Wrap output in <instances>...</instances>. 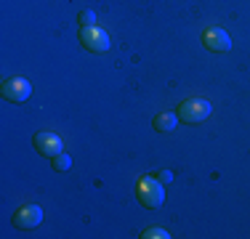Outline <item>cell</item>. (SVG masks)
Here are the masks:
<instances>
[{"instance_id":"6da1fadb","label":"cell","mask_w":250,"mask_h":239,"mask_svg":"<svg viewBox=\"0 0 250 239\" xmlns=\"http://www.w3.org/2000/svg\"><path fill=\"white\" fill-rule=\"evenodd\" d=\"M136 197H139V202H141L144 207H149V210H157V207H163V202H165L163 181L144 176V178L139 181V186H136Z\"/></svg>"},{"instance_id":"7a4b0ae2","label":"cell","mask_w":250,"mask_h":239,"mask_svg":"<svg viewBox=\"0 0 250 239\" xmlns=\"http://www.w3.org/2000/svg\"><path fill=\"white\" fill-rule=\"evenodd\" d=\"M210 112H213V106L205 99H187L178 106V120H184V122H202V120L210 117Z\"/></svg>"},{"instance_id":"3957f363","label":"cell","mask_w":250,"mask_h":239,"mask_svg":"<svg viewBox=\"0 0 250 239\" xmlns=\"http://www.w3.org/2000/svg\"><path fill=\"white\" fill-rule=\"evenodd\" d=\"M80 43L88 48V51H93V53H104V51H109V35L104 32L101 27H83L80 29Z\"/></svg>"},{"instance_id":"277c9868","label":"cell","mask_w":250,"mask_h":239,"mask_svg":"<svg viewBox=\"0 0 250 239\" xmlns=\"http://www.w3.org/2000/svg\"><path fill=\"white\" fill-rule=\"evenodd\" d=\"M32 143H35V149H38L43 157H56V154H62L64 152V143H62V139H59L56 133H51V130H40V133H35V139H32Z\"/></svg>"},{"instance_id":"5b68a950","label":"cell","mask_w":250,"mask_h":239,"mask_svg":"<svg viewBox=\"0 0 250 239\" xmlns=\"http://www.w3.org/2000/svg\"><path fill=\"white\" fill-rule=\"evenodd\" d=\"M29 93H32V85H29V80H24V77H11V80L3 82V96L8 101H14V104L27 101Z\"/></svg>"},{"instance_id":"8992f818","label":"cell","mask_w":250,"mask_h":239,"mask_svg":"<svg viewBox=\"0 0 250 239\" xmlns=\"http://www.w3.org/2000/svg\"><path fill=\"white\" fill-rule=\"evenodd\" d=\"M202 45L208 48V51H216V53H224L231 48V38L224 32L221 27H208L205 32H202Z\"/></svg>"},{"instance_id":"52a82bcc","label":"cell","mask_w":250,"mask_h":239,"mask_svg":"<svg viewBox=\"0 0 250 239\" xmlns=\"http://www.w3.org/2000/svg\"><path fill=\"white\" fill-rule=\"evenodd\" d=\"M40 220H43V210L38 205H24L14 215V226H19V229H38Z\"/></svg>"},{"instance_id":"ba28073f","label":"cell","mask_w":250,"mask_h":239,"mask_svg":"<svg viewBox=\"0 0 250 239\" xmlns=\"http://www.w3.org/2000/svg\"><path fill=\"white\" fill-rule=\"evenodd\" d=\"M178 125V115L173 112H163V115L154 117V130H160V133H170V130H176Z\"/></svg>"},{"instance_id":"9c48e42d","label":"cell","mask_w":250,"mask_h":239,"mask_svg":"<svg viewBox=\"0 0 250 239\" xmlns=\"http://www.w3.org/2000/svg\"><path fill=\"white\" fill-rule=\"evenodd\" d=\"M69 167H72V157H69L67 152H62V154H56V157H53V170L64 173V170H69Z\"/></svg>"},{"instance_id":"30bf717a","label":"cell","mask_w":250,"mask_h":239,"mask_svg":"<svg viewBox=\"0 0 250 239\" xmlns=\"http://www.w3.org/2000/svg\"><path fill=\"white\" fill-rule=\"evenodd\" d=\"M141 239H170V234L165 229H144L141 231Z\"/></svg>"},{"instance_id":"8fae6325","label":"cell","mask_w":250,"mask_h":239,"mask_svg":"<svg viewBox=\"0 0 250 239\" xmlns=\"http://www.w3.org/2000/svg\"><path fill=\"white\" fill-rule=\"evenodd\" d=\"M77 21H80L83 27H93V21H96V14H93V11H80Z\"/></svg>"},{"instance_id":"7c38bea8","label":"cell","mask_w":250,"mask_h":239,"mask_svg":"<svg viewBox=\"0 0 250 239\" xmlns=\"http://www.w3.org/2000/svg\"><path fill=\"white\" fill-rule=\"evenodd\" d=\"M157 181L170 183V181H173V173H170V170H160V173H157Z\"/></svg>"}]
</instances>
